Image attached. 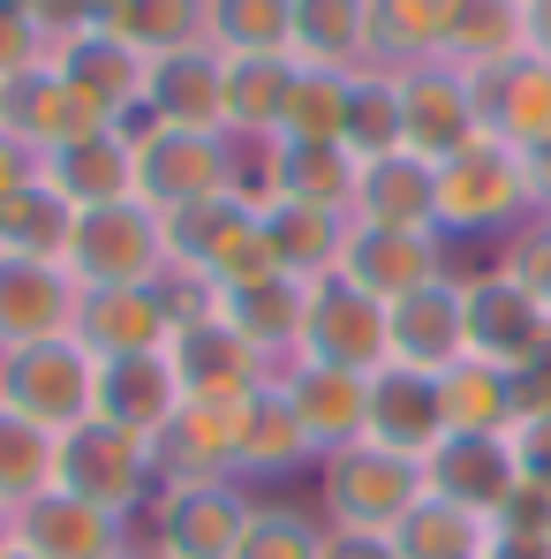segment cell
<instances>
[{
  "instance_id": "6da1fadb",
  "label": "cell",
  "mask_w": 551,
  "mask_h": 559,
  "mask_svg": "<svg viewBox=\"0 0 551 559\" xmlns=\"http://www.w3.org/2000/svg\"><path fill=\"white\" fill-rule=\"evenodd\" d=\"M167 250H175V280L189 295H227L250 280H273V235H265V204L250 189L204 197L189 212H167Z\"/></svg>"
},
{
  "instance_id": "7a4b0ae2",
  "label": "cell",
  "mask_w": 551,
  "mask_h": 559,
  "mask_svg": "<svg viewBox=\"0 0 551 559\" xmlns=\"http://www.w3.org/2000/svg\"><path fill=\"white\" fill-rule=\"evenodd\" d=\"M439 182V235L446 242H514L529 219H537V189H529V159L499 136H476L460 144L454 159L431 167Z\"/></svg>"
},
{
  "instance_id": "3957f363",
  "label": "cell",
  "mask_w": 551,
  "mask_h": 559,
  "mask_svg": "<svg viewBox=\"0 0 551 559\" xmlns=\"http://www.w3.org/2000/svg\"><path fill=\"white\" fill-rule=\"evenodd\" d=\"M121 136L136 144V197L159 219L204 204V197L242 189V167H250V144H235L227 129H167V121L136 114Z\"/></svg>"
},
{
  "instance_id": "277c9868",
  "label": "cell",
  "mask_w": 551,
  "mask_h": 559,
  "mask_svg": "<svg viewBox=\"0 0 551 559\" xmlns=\"http://www.w3.org/2000/svg\"><path fill=\"white\" fill-rule=\"evenodd\" d=\"M318 476V514H325V530H370V537H393L416 507H423V462H408V454H393V447H340V454H325V462L310 468Z\"/></svg>"
},
{
  "instance_id": "5b68a950",
  "label": "cell",
  "mask_w": 551,
  "mask_h": 559,
  "mask_svg": "<svg viewBox=\"0 0 551 559\" xmlns=\"http://www.w3.org/2000/svg\"><path fill=\"white\" fill-rule=\"evenodd\" d=\"M250 514H257L250 484H159L152 507L136 514V552L144 559H235Z\"/></svg>"
},
{
  "instance_id": "8992f818",
  "label": "cell",
  "mask_w": 551,
  "mask_h": 559,
  "mask_svg": "<svg viewBox=\"0 0 551 559\" xmlns=\"http://www.w3.org/2000/svg\"><path fill=\"white\" fill-rule=\"evenodd\" d=\"M69 273H76V287H159V280H175L167 219H159L144 197H121V204L76 212Z\"/></svg>"
},
{
  "instance_id": "52a82bcc",
  "label": "cell",
  "mask_w": 551,
  "mask_h": 559,
  "mask_svg": "<svg viewBox=\"0 0 551 559\" xmlns=\"http://www.w3.org/2000/svg\"><path fill=\"white\" fill-rule=\"evenodd\" d=\"M53 484L76 491V499H92V507H106V514H121L136 530V514L159 491V454H152V439H136V431H121L106 416H84L76 431H61Z\"/></svg>"
},
{
  "instance_id": "ba28073f",
  "label": "cell",
  "mask_w": 551,
  "mask_h": 559,
  "mask_svg": "<svg viewBox=\"0 0 551 559\" xmlns=\"http://www.w3.org/2000/svg\"><path fill=\"white\" fill-rule=\"evenodd\" d=\"M0 408L31 416L38 431H76L84 416H98V356L61 333V341H31L0 356Z\"/></svg>"
},
{
  "instance_id": "9c48e42d",
  "label": "cell",
  "mask_w": 551,
  "mask_h": 559,
  "mask_svg": "<svg viewBox=\"0 0 551 559\" xmlns=\"http://www.w3.org/2000/svg\"><path fill=\"white\" fill-rule=\"evenodd\" d=\"M460 318H468V356L499 371H529L551 348V310L506 273V265H460Z\"/></svg>"
},
{
  "instance_id": "30bf717a",
  "label": "cell",
  "mask_w": 551,
  "mask_h": 559,
  "mask_svg": "<svg viewBox=\"0 0 551 559\" xmlns=\"http://www.w3.org/2000/svg\"><path fill=\"white\" fill-rule=\"evenodd\" d=\"M167 356H175V378H182L189 401H204V408H242L250 393H265L279 378V364H265L204 295H196V310H189L182 325H175V341H167Z\"/></svg>"
},
{
  "instance_id": "8fae6325",
  "label": "cell",
  "mask_w": 551,
  "mask_h": 559,
  "mask_svg": "<svg viewBox=\"0 0 551 559\" xmlns=\"http://www.w3.org/2000/svg\"><path fill=\"white\" fill-rule=\"evenodd\" d=\"M189 310H196V295H189L182 280H159V287H84V302H76V341L92 348L98 364H113V356H152V348L175 341V325H182Z\"/></svg>"
},
{
  "instance_id": "7c38bea8",
  "label": "cell",
  "mask_w": 551,
  "mask_h": 559,
  "mask_svg": "<svg viewBox=\"0 0 551 559\" xmlns=\"http://www.w3.org/2000/svg\"><path fill=\"white\" fill-rule=\"evenodd\" d=\"M356 182H363V159L348 144H250V167L242 189L257 204H318V212H348L356 219Z\"/></svg>"
},
{
  "instance_id": "4fadbf2b",
  "label": "cell",
  "mask_w": 551,
  "mask_h": 559,
  "mask_svg": "<svg viewBox=\"0 0 551 559\" xmlns=\"http://www.w3.org/2000/svg\"><path fill=\"white\" fill-rule=\"evenodd\" d=\"M302 364H333V371H378L385 364V302L363 295L348 273L310 280V318H302Z\"/></svg>"
},
{
  "instance_id": "5bb4252c",
  "label": "cell",
  "mask_w": 551,
  "mask_h": 559,
  "mask_svg": "<svg viewBox=\"0 0 551 559\" xmlns=\"http://www.w3.org/2000/svg\"><path fill=\"white\" fill-rule=\"evenodd\" d=\"M53 76L69 84V92H84L98 106V114H113L121 129L144 114V84H152V61L98 15V23H84V31H69L61 46H53Z\"/></svg>"
},
{
  "instance_id": "9a60e30c",
  "label": "cell",
  "mask_w": 551,
  "mask_h": 559,
  "mask_svg": "<svg viewBox=\"0 0 551 559\" xmlns=\"http://www.w3.org/2000/svg\"><path fill=\"white\" fill-rule=\"evenodd\" d=\"M106 129H121L113 114H98L84 92H69L61 76H53V61L46 69H31V76H8L0 84V136H15L23 152H61V144H84V136H106Z\"/></svg>"
},
{
  "instance_id": "2e32d148",
  "label": "cell",
  "mask_w": 551,
  "mask_h": 559,
  "mask_svg": "<svg viewBox=\"0 0 551 559\" xmlns=\"http://www.w3.org/2000/svg\"><path fill=\"white\" fill-rule=\"evenodd\" d=\"M400 121H408V152L416 159H454L460 144L483 136V114H476V76H460L454 61H423V69H400Z\"/></svg>"
},
{
  "instance_id": "e0dca14e",
  "label": "cell",
  "mask_w": 551,
  "mask_h": 559,
  "mask_svg": "<svg viewBox=\"0 0 551 559\" xmlns=\"http://www.w3.org/2000/svg\"><path fill=\"white\" fill-rule=\"evenodd\" d=\"M340 273L356 280L363 295H378L385 310L393 302H408L416 287H439V280L460 273L454 242L446 235H393V227H356L348 235V258H340Z\"/></svg>"
},
{
  "instance_id": "ac0fdd59",
  "label": "cell",
  "mask_w": 551,
  "mask_h": 559,
  "mask_svg": "<svg viewBox=\"0 0 551 559\" xmlns=\"http://www.w3.org/2000/svg\"><path fill=\"white\" fill-rule=\"evenodd\" d=\"M76 302H84V287H76L69 265L0 258V356H8V348H31V341L76 333Z\"/></svg>"
},
{
  "instance_id": "d6986e66",
  "label": "cell",
  "mask_w": 551,
  "mask_h": 559,
  "mask_svg": "<svg viewBox=\"0 0 551 559\" xmlns=\"http://www.w3.org/2000/svg\"><path fill=\"white\" fill-rule=\"evenodd\" d=\"M302 468H318V447L295 424V408H287V393H279V378H273L265 393H250L235 408V484L273 491V484H295Z\"/></svg>"
},
{
  "instance_id": "ffe728a7",
  "label": "cell",
  "mask_w": 551,
  "mask_h": 559,
  "mask_svg": "<svg viewBox=\"0 0 551 559\" xmlns=\"http://www.w3.org/2000/svg\"><path fill=\"white\" fill-rule=\"evenodd\" d=\"M15 545L31 559H113L136 545V530L121 522V514H106L92 499H76V491H46V499H31L23 514H15Z\"/></svg>"
},
{
  "instance_id": "44dd1931",
  "label": "cell",
  "mask_w": 551,
  "mask_h": 559,
  "mask_svg": "<svg viewBox=\"0 0 551 559\" xmlns=\"http://www.w3.org/2000/svg\"><path fill=\"white\" fill-rule=\"evenodd\" d=\"M363 439H370V447L408 454V462H423V454L446 439V401H439V378H431V371H408V364H378V371H370Z\"/></svg>"
},
{
  "instance_id": "7402d4cb",
  "label": "cell",
  "mask_w": 551,
  "mask_h": 559,
  "mask_svg": "<svg viewBox=\"0 0 551 559\" xmlns=\"http://www.w3.org/2000/svg\"><path fill=\"white\" fill-rule=\"evenodd\" d=\"M279 393L295 408V424L310 431L318 462L363 439V408H370V371H333V364H279Z\"/></svg>"
},
{
  "instance_id": "603a6c76",
  "label": "cell",
  "mask_w": 551,
  "mask_h": 559,
  "mask_svg": "<svg viewBox=\"0 0 551 559\" xmlns=\"http://www.w3.org/2000/svg\"><path fill=\"white\" fill-rule=\"evenodd\" d=\"M468 356V318H460V273L439 287H416L408 302L385 310V364H408V371H454Z\"/></svg>"
},
{
  "instance_id": "cb8c5ba5",
  "label": "cell",
  "mask_w": 551,
  "mask_h": 559,
  "mask_svg": "<svg viewBox=\"0 0 551 559\" xmlns=\"http://www.w3.org/2000/svg\"><path fill=\"white\" fill-rule=\"evenodd\" d=\"M423 484L431 499H454V507H476L483 522L506 507V491L522 484L514 468V439H476V431H446L431 454H423Z\"/></svg>"
},
{
  "instance_id": "d4e9b609",
  "label": "cell",
  "mask_w": 551,
  "mask_h": 559,
  "mask_svg": "<svg viewBox=\"0 0 551 559\" xmlns=\"http://www.w3.org/2000/svg\"><path fill=\"white\" fill-rule=\"evenodd\" d=\"M182 408H189V393H182V378H175V356H167V348L98 364V416H106V424H121V431H136V439H159Z\"/></svg>"
},
{
  "instance_id": "484cf974",
  "label": "cell",
  "mask_w": 551,
  "mask_h": 559,
  "mask_svg": "<svg viewBox=\"0 0 551 559\" xmlns=\"http://www.w3.org/2000/svg\"><path fill=\"white\" fill-rule=\"evenodd\" d=\"M265 364H295L302 348V318H310V280L273 273V280H250V287H227V295H204Z\"/></svg>"
},
{
  "instance_id": "4316f807",
  "label": "cell",
  "mask_w": 551,
  "mask_h": 559,
  "mask_svg": "<svg viewBox=\"0 0 551 559\" xmlns=\"http://www.w3.org/2000/svg\"><path fill=\"white\" fill-rule=\"evenodd\" d=\"M476 114H483V136H499L514 152L551 144V61L522 53V61L476 76Z\"/></svg>"
},
{
  "instance_id": "83f0119b",
  "label": "cell",
  "mask_w": 551,
  "mask_h": 559,
  "mask_svg": "<svg viewBox=\"0 0 551 559\" xmlns=\"http://www.w3.org/2000/svg\"><path fill=\"white\" fill-rule=\"evenodd\" d=\"M356 227L439 235V182H431V159H416V152L363 159V182H356Z\"/></svg>"
},
{
  "instance_id": "f1b7e54d",
  "label": "cell",
  "mask_w": 551,
  "mask_h": 559,
  "mask_svg": "<svg viewBox=\"0 0 551 559\" xmlns=\"http://www.w3.org/2000/svg\"><path fill=\"white\" fill-rule=\"evenodd\" d=\"M38 182L53 189V197H69L76 212L121 204V197H136V144H129L121 129L84 136V144H61V152L38 159Z\"/></svg>"
},
{
  "instance_id": "f546056e",
  "label": "cell",
  "mask_w": 551,
  "mask_h": 559,
  "mask_svg": "<svg viewBox=\"0 0 551 559\" xmlns=\"http://www.w3.org/2000/svg\"><path fill=\"white\" fill-rule=\"evenodd\" d=\"M287 84H295V53H235L227 61V84H219V129L235 144H273Z\"/></svg>"
},
{
  "instance_id": "4dcf8cb0",
  "label": "cell",
  "mask_w": 551,
  "mask_h": 559,
  "mask_svg": "<svg viewBox=\"0 0 551 559\" xmlns=\"http://www.w3.org/2000/svg\"><path fill=\"white\" fill-rule=\"evenodd\" d=\"M152 454H159V484H235V408L189 401L152 439Z\"/></svg>"
},
{
  "instance_id": "1f68e13d",
  "label": "cell",
  "mask_w": 551,
  "mask_h": 559,
  "mask_svg": "<svg viewBox=\"0 0 551 559\" xmlns=\"http://www.w3.org/2000/svg\"><path fill=\"white\" fill-rule=\"evenodd\" d=\"M219 84H227V61L212 46H182V53L152 61L144 114L167 129H219Z\"/></svg>"
},
{
  "instance_id": "d6a6232c",
  "label": "cell",
  "mask_w": 551,
  "mask_h": 559,
  "mask_svg": "<svg viewBox=\"0 0 551 559\" xmlns=\"http://www.w3.org/2000/svg\"><path fill=\"white\" fill-rule=\"evenodd\" d=\"M460 0H370V69H423L446 61Z\"/></svg>"
},
{
  "instance_id": "836d02e7",
  "label": "cell",
  "mask_w": 551,
  "mask_h": 559,
  "mask_svg": "<svg viewBox=\"0 0 551 559\" xmlns=\"http://www.w3.org/2000/svg\"><path fill=\"white\" fill-rule=\"evenodd\" d=\"M439 401H446V431H476V439H506L522 424V378L499 364L460 356L454 371H439Z\"/></svg>"
},
{
  "instance_id": "e575fe53",
  "label": "cell",
  "mask_w": 551,
  "mask_h": 559,
  "mask_svg": "<svg viewBox=\"0 0 551 559\" xmlns=\"http://www.w3.org/2000/svg\"><path fill=\"white\" fill-rule=\"evenodd\" d=\"M265 235H273L279 273L295 280H333L348 258L356 219L348 212H318V204H265Z\"/></svg>"
},
{
  "instance_id": "d590c367",
  "label": "cell",
  "mask_w": 551,
  "mask_h": 559,
  "mask_svg": "<svg viewBox=\"0 0 551 559\" xmlns=\"http://www.w3.org/2000/svg\"><path fill=\"white\" fill-rule=\"evenodd\" d=\"M522 53H529V8L522 0H460L454 8L446 61L460 76H491V69H506Z\"/></svg>"
},
{
  "instance_id": "8d00e7d4",
  "label": "cell",
  "mask_w": 551,
  "mask_h": 559,
  "mask_svg": "<svg viewBox=\"0 0 551 559\" xmlns=\"http://www.w3.org/2000/svg\"><path fill=\"white\" fill-rule=\"evenodd\" d=\"M348 76L356 69H318V61H295V84L279 106V144H348Z\"/></svg>"
},
{
  "instance_id": "74e56055",
  "label": "cell",
  "mask_w": 551,
  "mask_h": 559,
  "mask_svg": "<svg viewBox=\"0 0 551 559\" xmlns=\"http://www.w3.org/2000/svg\"><path fill=\"white\" fill-rule=\"evenodd\" d=\"M69 235H76V204L53 197L46 182L15 189L0 204V258H46V265H69Z\"/></svg>"
},
{
  "instance_id": "f35d334b",
  "label": "cell",
  "mask_w": 551,
  "mask_h": 559,
  "mask_svg": "<svg viewBox=\"0 0 551 559\" xmlns=\"http://www.w3.org/2000/svg\"><path fill=\"white\" fill-rule=\"evenodd\" d=\"M295 61L370 69V0H302L295 8Z\"/></svg>"
},
{
  "instance_id": "ab89813d",
  "label": "cell",
  "mask_w": 551,
  "mask_h": 559,
  "mask_svg": "<svg viewBox=\"0 0 551 559\" xmlns=\"http://www.w3.org/2000/svg\"><path fill=\"white\" fill-rule=\"evenodd\" d=\"M295 8L302 0H204V46L212 53H295Z\"/></svg>"
},
{
  "instance_id": "60d3db41",
  "label": "cell",
  "mask_w": 551,
  "mask_h": 559,
  "mask_svg": "<svg viewBox=\"0 0 551 559\" xmlns=\"http://www.w3.org/2000/svg\"><path fill=\"white\" fill-rule=\"evenodd\" d=\"M53 468H61V439L38 431L31 416L0 408V507L23 514L31 499H46L53 491Z\"/></svg>"
},
{
  "instance_id": "b9f144b4",
  "label": "cell",
  "mask_w": 551,
  "mask_h": 559,
  "mask_svg": "<svg viewBox=\"0 0 551 559\" xmlns=\"http://www.w3.org/2000/svg\"><path fill=\"white\" fill-rule=\"evenodd\" d=\"M483 545H491V522H483L476 507L431 499V491H423V507L393 530V552L400 559H483Z\"/></svg>"
},
{
  "instance_id": "7bdbcfd3",
  "label": "cell",
  "mask_w": 551,
  "mask_h": 559,
  "mask_svg": "<svg viewBox=\"0 0 551 559\" xmlns=\"http://www.w3.org/2000/svg\"><path fill=\"white\" fill-rule=\"evenodd\" d=\"M348 152H356V159H393V152H408L400 76H393V69H356V76H348Z\"/></svg>"
},
{
  "instance_id": "ee69618b",
  "label": "cell",
  "mask_w": 551,
  "mask_h": 559,
  "mask_svg": "<svg viewBox=\"0 0 551 559\" xmlns=\"http://www.w3.org/2000/svg\"><path fill=\"white\" fill-rule=\"evenodd\" d=\"M106 23L144 53V61H167L182 46H204V0H113Z\"/></svg>"
},
{
  "instance_id": "f6af8a7d",
  "label": "cell",
  "mask_w": 551,
  "mask_h": 559,
  "mask_svg": "<svg viewBox=\"0 0 551 559\" xmlns=\"http://www.w3.org/2000/svg\"><path fill=\"white\" fill-rule=\"evenodd\" d=\"M235 559H325V514L302 507V499H273L257 491V514L242 530V552Z\"/></svg>"
},
{
  "instance_id": "bcb514c9",
  "label": "cell",
  "mask_w": 551,
  "mask_h": 559,
  "mask_svg": "<svg viewBox=\"0 0 551 559\" xmlns=\"http://www.w3.org/2000/svg\"><path fill=\"white\" fill-rule=\"evenodd\" d=\"M46 61H53V31L38 23V8L31 0H0V84L46 69Z\"/></svg>"
},
{
  "instance_id": "7dc6e473",
  "label": "cell",
  "mask_w": 551,
  "mask_h": 559,
  "mask_svg": "<svg viewBox=\"0 0 551 559\" xmlns=\"http://www.w3.org/2000/svg\"><path fill=\"white\" fill-rule=\"evenodd\" d=\"M491 265H506V273H514L551 310V212H537L514 242H499V258H491Z\"/></svg>"
},
{
  "instance_id": "c3c4849f",
  "label": "cell",
  "mask_w": 551,
  "mask_h": 559,
  "mask_svg": "<svg viewBox=\"0 0 551 559\" xmlns=\"http://www.w3.org/2000/svg\"><path fill=\"white\" fill-rule=\"evenodd\" d=\"M491 530L499 537H551V491L544 484H514L506 507L491 514Z\"/></svg>"
},
{
  "instance_id": "681fc988",
  "label": "cell",
  "mask_w": 551,
  "mask_h": 559,
  "mask_svg": "<svg viewBox=\"0 0 551 559\" xmlns=\"http://www.w3.org/2000/svg\"><path fill=\"white\" fill-rule=\"evenodd\" d=\"M506 439H514V468H522V484H544V491H551V416H522Z\"/></svg>"
},
{
  "instance_id": "f907efd6",
  "label": "cell",
  "mask_w": 551,
  "mask_h": 559,
  "mask_svg": "<svg viewBox=\"0 0 551 559\" xmlns=\"http://www.w3.org/2000/svg\"><path fill=\"white\" fill-rule=\"evenodd\" d=\"M325 559H400L393 537H370V530H325Z\"/></svg>"
},
{
  "instance_id": "816d5d0a",
  "label": "cell",
  "mask_w": 551,
  "mask_h": 559,
  "mask_svg": "<svg viewBox=\"0 0 551 559\" xmlns=\"http://www.w3.org/2000/svg\"><path fill=\"white\" fill-rule=\"evenodd\" d=\"M38 182V152H23L15 136H0V204L15 197V189H31Z\"/></svg>"
},
{
  "instance_id": "f5cc1de1",
  "label": "cell",
  "mask_w": 551,
  "mask_h": 559,
  "mask_svg": "<svg viewBox=\"0 0 551 559\" xmlns=\"http://www.w3.org/2000/svg\"><path fill=\"white\" fill-rule=\"evenodd\" d=\"M522 416H551V348L522 371Z\"/></svg>"
},
{
  "instance_id": "db71d44e",
  "label": "cell",
  "mask_w": 551,
  "mask_h": 559,
  "mask_svg": "<svg viewBox=\"0 0 551 559\" xmlns=\"http://www.w3.org/2000/svg\"><path fill=\"white\" fill-rule=\"evenodd\" d=\"M483 559H551V537H499V530H491Z\"/></svg>"
},
{
  "instance_id": "11a10c76",
  "label": "cell",
  "mask_w": 551,
  "mask_h": 559,
  "mask_svg": "<svg viewBox=\"0 0 551 559\" xmlns=\"http://www.w3.org/2000/svg\"><path fill=\"white\" fill-rule=\"evenodd\" d=\"M522 159H529V189H537V212H551V144L522 152Z\"/></svg>"
},
{
  "instance_id": "9f6ffc18",
  "label": "cell",
  "mask_w": 551,
  "mask_h": 559,
  "mask_svg": "<svg viewBox=\"0 0 551 559\" xmlns=\"http://www.w3.org/2000/svg\"><path fill=\"white\" fill-rule=\"evenodd\" d=\"M529 53L551 61V0H529Z\"/></svg>"
},
{
  "instance_id": "6f0895ef",
  "label": "cell",
  "mask_w": 551,
  "mask_h": 559,
  "mask_svg": "<svg viewBox=\"0 0 551 559\" xmlns=\"http://www.w3.org/2000/svg\"><path fill=\"white\" fill-rule=\"evenodd\" d=\"M8 545H15V514L0 507V552H8Z\"/></svg>"
},
{
  "instance_id": "680465c9",
  "label": "cell",
  "mask_w": 551,
  "mask_h": 559,
  "mask_svg": "<svg viewBox=\"0 0 551 559\" xmlns=\"http://www.w3.org/2000/svg\"><path fill=\"white\" fill-rule=\"evenodd\" d=\"M0 559H31V552H23V545H8V552H0Z\"/></svg>"
},
{
  "instance_id": "91938a15",
  "label": "cell",
  "mask_w": 551,
  "mask_h": 559,
  "mask_svg": "<svg viewBox=\"0 0 551 559\" xmlns=\"http://www.w3.org/2000/svg\"><path fill=\"white\" fill-rule=\"evenodd\" d=\"M113 559H144V552H136V545H129V552H113Z\"/></svg>"
},
{
  "instance_id": "94428289",
  "label": "cell",
  "mask_w": 551,
  "mask_h": 559,
  "mask_svg": "<svg viewBox=\"0 0 551 559\" xmlns=\"http://www.w3.org/2000/svg\"><path fill=\"white\" fill-rule=\"evenodd\" d=\"M92 8H98V15H106V8H113V0H92Z\"/></svg>"
},
{
  "instance_id": "6125c7cd",
  "label": "cell",
  "mask_w": 551,
  "mask_h": 559,
  "mask_svg": "<svg viewBox=\"0 0 551 559\" xmlns=\"http://www.w3.org/2000/svg\"><path fill=\"white\" fill-rule=\"evenodd\" d=\"M522 8H529V0H522Z\"/></svg>"
}]
</instances>
